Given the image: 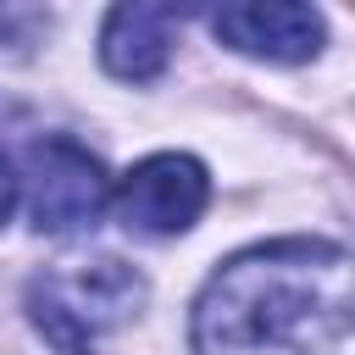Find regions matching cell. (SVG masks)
Returning a JSON list of instances; mask_svg holds the SVG:
<instances>
[{
  "label": "cell",
  "mask_w": 355,
  "mask_h": 355,
  "mask_svg": "<svg viewBox=\"0 0 355 355\" xmlns=\"http://www.w3.org/2000/svg\"><path fill=\"white\" fill-rule=\"evenodd\" d=\"M355 327V261L322 239L239 250L194 300V355H338Z\"/></svg>",
  "instance_id": "1"
},
{
  "label": "cell",
  "mask_w": 355,
  "mask_h": 355,
  "mask_svg": "<svg viewBox=\"0 0 355 355\" xmlns=\"http://www.w3.org/2000/svg\"><path fill=\"white\" fill-rule=\"evenodd\" d=\"M144 305V277L116 255L55 261L28 283V316L55 355H94L105 333H116Z\"/></svg>",
  "instance_id": "2"
},
{
  "label": "cell",
  "mask_w": 355,
  "mask_h": 355,
  "mask_svg": "<svg viewBox=\"0 0 355 355\" xmlns=\"http://www.w3.org/2000/svg\"><path fill=\"white\" fill-rule=\"evenodd\" d=\"M22 183H28V216H33L39 233L89 227L100 216V205L111 200V183H105L100 161L83 144L61 139V133H50L28 150V178Z\"/></svg>",
  "instance_id": "3"
},
{
  "label": "cell",
  "mask_w": 355,
  "mask_h": 355,
  "mask_svg": "<svg viewBox=\"0 0 355 355\" xmlns=\"http://www.w3.org/2000/svg\"><path fill=\"white\" fill-rule=\"evenodd\" d=\"M116 216L128 233H150V239H166V233H183L200 222L205 200H211V178L194 155H150L139 161L122 183H116Z\"/></svg>",
  "instance_id": "4"
},
{
  "label": "cell",
  "mask_w": 355,
  "mask_h": 355,
  "mask_svg": "<svg viewBox=\"0 0 355 355\" xmlns=\"http://www.w3.org/2000/svg\"><path fill=\"white\" fill-rule=\"evenodd\" d=\"M211 28L222 44H233L239 55H255V61H311L322 50V11L294 6V0L222 6L211 17Z\"/></svg>",
  "instance_id": "5"
},
{
  "label": "cell",
  "mask_w": 355,
  "mask_h": 355,
  "mask_svg": "<svg viewBox=\"0 0 355 355\" xmlns=\"http://www.w3.org/2000/svg\"><path fill=\"white\" fill-rule=\"evenodd\" d=\"M172 28L178 11L172 6H116L100 28V61L111 78L122 83H150L161 78L166 55H172Z\"/></svg>",
  "instance_id": "6"
},
{
  "label": "cell",
  "mask_w": 355,
  "mask_h": 355,
  "mask_svg": "<svg viewBox=\"0 0 355 355\" xmlns=\"http://www.w3.org/2000/svg\"><path fill=\"white\" fill-rule=\"evenodd\" d=\"M17 189H22V178L11 172V161H6V150H0V227H6L11 205H17Z\"/></svg>",
  "instance_id": "7"
}]
</instances>
